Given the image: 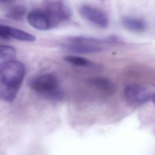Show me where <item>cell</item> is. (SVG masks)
Segmentation results:
<instances>
[{
    "mask_svg": "<svg viewBox=\"0 0 155 155\" xmlns=\"http://www.w3.org/2000/svg\"><path fill=\"white\" fill-rule=\"evenodd\" d=\"M25 74L24 64L13 60L0 65V97L1 100L12 102L16 98Z\"/></svg>",
    "mask_w": 155,
    "mask_h": 155,
    "instance_id": "obj_1",
    "label": "cell"
},
{
    "mask_svg": "<svg viewBox=\"0 0 155 155\" xmlns=\"http://www.w3.org/2000/svg\"><path fill=\"white\" fill-rule=\"evenodd\" d=\"M30 87L41 96L52 101H59L63 97L58 78L53 74L45 73L31 78Z\"/></svg>",
    "mask_w": 155,
    "mask_h": 155,
    "instance_id": "obj_2",
    "label": "cell"
},
{
    "mask_svg": "<svg viewBox=\"0 0 155 155\" xmlns=\"http://www.w3.org/2000/svg\"><path fill=\"white\" fill-rule=\"evenodd\" d=\"M41 10L47 16L51 28L68 20L71 16L68 7L61 0H47L44 2Z\"/></svg>",
    "mask_w": 155,
    "mask_h": 155,
    "instance_id": "obj_3",
    "label": "cell"
},
{
    "mask_svg": "<svg viewBox=\"0 0 155 155\" xmlns=\"http://www.w3.org/2000/svg\"><path fill=\"white\" fill-rule=\"evenodd\" d=\"M125 100L131 105H139L148 102L152 99L151 92L146 87L132 84L127 86L124 91Z\"/></svg>",
    "mask_w": 155,
    "mask_h": 155,
    "instance_id": "obj_4",
    "label": "cell"
},
{
    "mask_svg": "<svg viewBox=\"0 0 155 155\" xmlns=\"http://www.w3.org/2000/svg\"><path fill=\"white\" fill-rule=\"evenodd\" d=\"M79 12L84 18L99 27L106 28L108 25V16L99 8L88 5H82L79 8Z\"/></svg>",
    "mask_w": 155,
    "mask_h": 155,
    "instance_id": "obj_5",
    "label": "cell"
},
{
    "mask_svg": "<svg viewBox=\"0 0 155 155\" xmlns=\"http://www.w3.org/2000/svg\"><path fill=\"white\" fill-rule=\"evenodd\" d=\"M61 45L64 49L68 51L80 54L97 53L104 50L99 45L79 41L74 36L67 38Z\"/></svg>",
    "mask_w": 155,
    "mask_h": 155,
    "instance_id": "obj_6",
    "label": "cell"
},
{
    "mask_svg": "<svg viewBox=\"0 0 155 155\" xmlns=\"http://www.w3.org/2000/svg\"><path fill=\"white\" fill-rule=\"evenodd\" d=\"M0 38L2 39H15L25 42H33L36 40L34 35L6 25H1L0 26Z\"/></svg>",
    "mask_w": 155,
    "mask_h": 155,
    "instance_id": "obj_7",
    "label": "cell"
},
{
    "mask_svg": "<svg viewBox=\"0 0 155 155\" xmlns=\"http://www.w3.org/2000/svg\"><path fill=\"white\" fill-rule=\"evenodd\" d=\"M27 19L28 24L37 30L45 31L51 28L47 16L41 8L35 9L30 12Z\"/></svg>",
    "mask_w": 155,
    "mask_h": 155,
    "instance_id": "obj_8",
    "label": "cell"
},
{
    "mask_svg": "<svg viewBox=\"0 0 155 155\" xmlns=\"http://www.w3.org/2000/svg\"><path fill=\"white\" fill-rule=\"evenodd\" d=\"M122 24L127 29L134 32L143 31L146 28V24L144 21L134 17H124L122 19Z\"/></svg>",
    "mask_w": 155,
    "mask_h": 155,
    "instance_id": "obj_9",
    "label": "cell"
},
{
    "mask_svg": "<svg viewBox=\"0 0 155 155\" xmlns=\"http://www.w3.org/2000/svg\"><path fill=\"white\" fill-rule=\"evenodd\" d=\"M88 83L107 93H111L114 90L112 82L107 78L104 77H93L88 80Z\"/></svg>",
    "mask_w": 155,
    "mask_h": 155,
    "instance_id": "obj_10",
    "label": "cell"
},
{
    "mask_svg": "<svg viewBox=\"0 0 155 155\" xmlns=\"http://www.w3.org/2000/svg\"><path fill=\"white\" fill-rule=\"evenodd\" d=\"M16 55V52L14 47L8 45L1 44L0 45L1 63L15 60Z\"/></svg>",
    "mask_w": 155,
    "mask_h": 155,
    "instance_id": "obj_11",
    "label": "cell"
},
{
    "mask_svg": "<svg viewBox=\"0 0 155 155\" xmlns=\"http://www.w3.org/2000/svg\"><path fill=\"white\" fill-rule=\"evenodd\" d=\"M25 12L26 9L24 6L15 5L8 10L6 16L14 21H21L24 18Z\"/></svg>",
    "mask_w": 155,
    "mask_h": 155,
    "instance_id": "obj_12",
    "label": "cell"
},
{
    "mask_svg": "<svg viewBox=\"0 0 155 155\" xmlns=\"http://www.w3.org/2000/svg\"><path fill=\"white\" fill-rule=\"evenodd\" d=\"M65 59L68 62L79 67H92L93 63L88 59L74 55H67L65 57Z\"/></svg>",
    "mask_w": 155,
    "mask_h": 155,
    "instance_id": "obj_13",
    "label": "cell"
},
{
    "mask_svg": "<svg viewBox=\"0 0 155 155\" xmlns=\"http://www.w3.org/2000/svg\"><path fill=\"white\" fill-rule=\"evenodd\" d=\"M13 1V0H0V2L2 4H7V3H9Z\"/></svg>",
    "mask_w": 155,
    "mask_h": 155,
    "instance_id": "obj_14",
    "label": "cell"
},
{
    "mask_svg": "<svg viewBox=\"0 0 155 155\" xmlns=\"http://www.w3.org/2000/svg\"><path fill=\"white\" fill-rule=\"evenodd\" d=\"M152 101L153 102V103L155 104V93L153 94V96H152Z\"/></svg>",
    "mask_w": 155,
    "mask_h": 155,
    "instance_id": "obj_15",
    "label": "cell"
}]
</instances>
